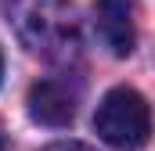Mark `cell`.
<instances>
[{
	"mask_svg": "<svg viewBox=\"0 0 155 151\" xmlns=\"http://www.w3.org/2000/svg\"><path fill=\"white\" fill-rule=\"evenodd\" d=\"M7 14L18 40L54 65L76 61L83 50L76 7L69 0H7Z\"/></svg>",
	"mask_w": 155,
	"mask_h": 151,
	"instance_id": "1",
	"label": "cell"
},
{
	"mask_svg": "<svg viewBox=\"0 0 155 151\" xmlns=\"http://www.w3.org/2000/svg\"><path fill=\"white\" fill-rule=\"evenodd\" d=\"M94 130L112 148L137 151L152 137V104L134 86H116L101 97V104L94 112Z\"/></svg>",
	"mask_w": 155,
	"mask_h": 151,
	"instance_id": "2",
	"label": "cell"
},
{
	"mask_svg": "<svg viewBox=\"0 0 155 151\" xmlns=\"http://www.w3.org/2000/svg\"><path fill=\"white\" fill-rule=\"evenodd\" d=\"M76 86H69V79H40L29 86L25 97V112L40 126H69L76 119Z\"/></svg>",
	"mask_w": 155,
	"mask_h": 151,
	"instance_id": "3",
	"label": "cell"
},
{
	"mask_svg": "<svg viewBox=\"0 0 155 151\" xmlns=\"http://www.w3.org/2000/svg\"><path fill=\"white\" fill-rule=\"evenodd\" d=\"M94 18H97L101 43L116 58L134 54V43H137V33H134V0H97L94 4Z\"/></svg>",
	"mask_w": 155,
	"mask_h": 151,
	"instance_id": "4",
	"label": "cell"
},
{
	"mask_svg": "<svg viewBox=\"0 0 155 151\" xmlns=\"http://www.w3.org/2000/svg\"><path fill=\"white\" fill-rule=\"evenodd\" d=\"M43 151H94V148H87L79 140H54V144H47Z\"/></svg>",
	"mask_w": 155,
	"mask_h": 151,
	"instance_id": "5",
	"label": "cell"
},
{
	"mask_svg": "<svg viewBox=\"0 0 155 151\" xmlns=\"http://www.w3.org/2000/svg\"><path fill=\"white\" fill-rule=\"evenodd\" d=\"M0 83H4V58H0Z\"/></svg>",
	"mask_w": 155,
	"mask_h": 151,
	"instance_id": "6",
	"label": "cell"
},
{
	"mask_svg": "<svg viewBox=\"0 0 155 151\" xmlns=\"http://www.w3.org/2000/svg\"><path fill=\"white\" fill-rule=\"evenodd\" d=\"M0 151H4V137H0Z\"/></svg>",
	"mask_w": 155,
	"mask_h": 151,
	"instance_id": "7",
	"label": "cell"
}]
</instances>
